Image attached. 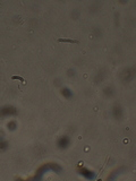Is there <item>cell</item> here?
Instances as JSON below:
<instances>
[{"label": "cell", "mask_w": 136, "mask_h": 181, "mask_svg": "<svg viewBox=\"0 0 136 181\" xmlns=\"http://www.w3.org/2000/svg\"><path fill=\"white\" fill-rule=\"evenodd\" d=\"M50 170L56 172V173H60L61 172V168L58 165V164H56V163H47V164L42 165L39 170H38L34 179H38V180H39V179L42 178V175L44 174V173H47V172L50 171Z\"/></svg>", "instance_id": "1"}, {"label": "cell", "mask_w": 136, "mask_h": 181, "mask_svg": "<svg viewBox=\"0 0 136 181\" xmlns=\"http://www.w3.org/2000/svg\"><path fill=\"white\" fill-rule=\"evenodd\" d=\"M135 77V69L134 68H127L124 71L121 72V79L125 81V83H129L132 81Z\"/></svg>", "instance_id": "2"}, {"label": "cell", "mask_w": 136, "mask_h": 181, "mask_svg": "<svg viewBox=\"0 0 136 181\" xmlns=\"http://www.w3.org/2000/svg\"><path fill=\"white\" fill-rule=\"evenodd\" d=\"M17 115V110L12 105H6L0 108V117H8V115Z\"/></svg>", "instance_id": "3"}, {"label": "cell", "mask_w": 136, "mask_h": 181, "mask_svg": "<svg viewBox=\"0 0 136 181\" xmlns=\"http://www.w3.org/2000/svg\"><path fill=\"white\" fill-rule=\"evenodd\" d=\"M69 138L67 137V136H63V137H60V138L58 139V147L60 148V149H65V148L68 147V145H69Z\"/></svg>", "instance_id": "4"}, {"label": "cell", "mask_w": 136, "mask_h": 181, "mask_svg": "<svg viewBox=\"0 0 136 181\" xmlns=\"http://www.w3.org/2000/svg\"><path fill=\"white\" fill-rule=\"evenodd\" d=\"M112 115L115 119L117 120H120L121 118H123V109L119 104H116L113 108H112Z\"/></svg>", "instance_id": "5"}, {"label": "cell", "mask_w": 136, "mask_h": 181, "mask_svg": "<svg viewBox=\"0 0 136 181\" xmlns=\"http://www.w3.org/2000/svg\"><path fill=\"white\" fill-rule=\"evenodd\" d=\"M79 173H81L84 178L88 179V180H93V179L95 178V173L88 169H85V168H82V169L79 170Z\"/></svg>", "instance_id": "6"}, {"label": "cell", "mask_w": 136, "mask_h": 181, "mask_svg": "<svg viewBox=\"0 0 136 181\" xmlns=\"http://www.w3.org/2000/svg\"><path fill=\"white\" fill-rule=\"evenodd\" d=\"M61 95L63 96H65L66 99H70V97L73 96V92L69 90V88H67V87H63V88H61Z\"/></svg>", "instance_id": "7"}, {"label": "cell", "mask_w": 136, "mask_h": 181, "mask_svg": "<svg viewBox=\"0 0 136 181\" xmlns=\"http://www.w3.org/2000/svg\"><path fill=\"white\" fill-rule=\"evenodd\" d=\"M103 93H104V95L108 97H111L115 95V90H113V88L111 87V86H108V87L104 88V90H103Z\"/></svg>", "instance_id": "8"}, {"label": "cell", "mask_w": 136, "mask_h": 181, "mask_svg": "<svg viewBox=\"0 0 136 181\" xmlns=\"http://www.w3.org/2000/svg\"><path fill=\"white\" fill-rule=\"evenodd\" d=\"M104 76H106V72H103V71L98 72L97 77H95V83H101V81H103V78H104Z\"/></svg>", "instance_id": "9"}, {"label": "cell", "mask_w": 136, "mask_h": 181, "mask_svg": "<svg viewBox=\"0 0 136 181\" xmlns=\"http://www.w3.org/2000/svg\"><path fill=\"white\" fill-rule=\"evenodd\" d=\"M8 148V143L3 139H0V151H6Z\"/></svg>", "instance_id": "10"}, {"label": "cell", "mask_w": 136, "mask_h": 181, "mask_svg": "<svg viewBox=\"0 0 136 181\" xmlns=\"http://www.w3.org/2000/svg\"><path fill=\"white\" fill-rule=\"evenodd\" d=\"M16 127H17V124H16L15 121H9L8 125H7V128H8L9 130H15Z\"/></svg>", "instance_id": "11"}, {"label": "cell", "mask_w": 136, "mask_h": 181, "mask_svg": "<svg viewBox=\"0 0 136 181\" xmlns=\"http://www.w3.org/2000/svg\"><path fill=\"white\" fill-rule=\"evenodd\" d=\"M67 75L69 76V77H74V76H75V70H74V69H68V71H67Z\"/></svg>", "instance_id": "12"}]
</instances>
